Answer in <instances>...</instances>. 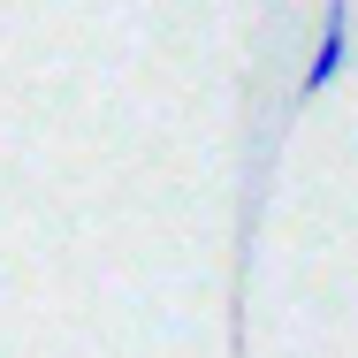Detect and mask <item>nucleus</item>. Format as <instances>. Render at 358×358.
Listing matches in <instances>:
<instances>
[{
  "label": "nucleus",
  "instance_id": "1",
  "mask_svg": "<svg viewBox=\"0 0 358 358\" xmlns=\"http://www.w3.org/2000/svg\"><path fill=\"white\" fill-rule=\"evenodd\" d=\"M351 62V0H328V23H320V46H313V62L297 76V99H320L336 76Z\"/></svg>",
  "mask_w": 358,
  "mask_h": 358
}]
</instances>
